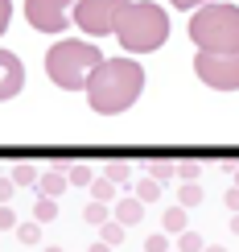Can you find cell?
Masks as SVG:
<instances>
[{"label":"cell","instance_id":"1","mask_svg":"<svg viewBox=\"0 0 239 252\" xmlns=\"http://www.w3.org/2000/svg\"><path fill=\"white\" fill-rule=\"evenodd\" d=\"M140 91H144V70H140V62L132 54L103 58L95 79L87 83V103L99 116H120V112H128L140 99Z\"/></svg>","mask_w":239,"mask_h":252},{"label":"cell","instance_id":"2","mask_svg":"<svg viewBox=\"0 0 239 252\" xmlns=\"http://www.w3.org/2000/svg\"><path fill=\"white\" fill-rule=\"evenodd\" d=\"M99 66H103V54L91 41H75V37L50 46V54H46V75L62 91H87V83L95 79Z\"/></svg>","mask_w":239,"mask_h":252},{"label":"cell","instance_id":"3","mask_svg":"<svg viewBox=\"0 0 239 252\" xmlns=\"http://www.w3.org/2000/svg\"><path fill=\"white\" fill-rule=\"evenodd\" d=\"M116 37H120V50H128V54H153L169 37V17L153 0H132V8L124 13Z\"/></svg>","mask_w":239,"mask_h":252},{"label":"cell","instance_id":"4","mask_svg":"<svg viewBox=\"0 0 239 252\" xmlns=\"http://www.w3.org/2000/svg\"><path fill=\"white\" fill-rule=\"evenodd\" d=\"M190 41L198 50H239V4H211L194 8L190 17Z\"/></svg>","mask_w":239,"mask_h":252},{"label":"cell","instance_id":"5","mask_svg":"<svg viewBox=\"0 0 239 252\" xmlns=\"http://www.w3.org/2000/svg\"><path fill=\"white\" fill-rule=\"evenodd\" d=\"M128 8H132V0H79L75 4V25L91 37H107V33L120 29Z\"/></svg>","mask_w":239,"mask_h":252},{"label":"cell","instance_id":"6","mask_svg":"<svg viewBox=\"0 0 239 252\" xmlns=\"http://www.w3.org/2000/svg\"><path fill=\"white\" fill-rule=\"evenodd\" d=\"M194 75L214 91H239V50H198Z\"/></svg>","mask_w":239,"mask_h":252},{"label":"cell","instance_id":"7","mask_svg":"<svg viewBox=\"0 0 239 252\" xmlns=\"http://www.w3.org/2000/svg\"><path fill=\"white\" fill-rule=\"evenodd\" d=\"M75 0H25V17L37 33H62L70 25Z\"/></svg>","mask_w":239,"mask_h":252},{"label":"cell","instance_id":"8","mask_svg":"<svg viewBox=\"0 0 239 252\" xmlns=\"http://www.w3.org/2000/svg\"><path fill=\"white\" fill-rule=\"evenodd\" d=\"M21 87H25V66H21V58L13 50H0V103L21 95Z\"/></svg>","mask_w":239,"mask_h":252},{"label":"cell","instance_id":"9","mask_svg":"<svg viewBox=\"0 0 239 252\" xmlns=\"http://www.w3.org/2000/svg\"><path fill=\"white\" fill-rule=\"evenodd\" d=\"M111 215H116L124 227H136L140 219H144V203H140L136 194H124V198H116V203H111Z\"/></svg>","mask_w":239,"mask_h":252},{"label":"cell","instance_id":"10","mask_svg":"<svg viewBox=\"0 0 239 252\" xmlns=\"http://www.w3.org/2000/svg\"><path fill=\"white\" fill-rule=\"evenodd\" d=\"M186 227H190V219H186V207H169V211L161 215V232H169V236H182Z\"/></svg>","mask_w":239,"mask_h":252},{"label":"cell","instance_id":"11","mask_svg":"<svg viewBox=\"0 0 239 252\" xmlns=\"http://www.w3.org/2000/svg\"><path fill=\"white\" fill-rule=\"evenodd\" d=\"M33 219H37V223H54V219H58V198L37 194V203H33Z\"/></svg>","mask_w":239,"mask_h":252},{"label":"cell","instance_id":"12","mask_svg":"<svg viewBox=\"0 0 239 252\" xmlns=\"http://www.w3.org/2000/svg\"><path fill=\"white\" fill-rule=\"evenodd\" d=\"M161 186H165V182H157V178H140V182H136V190H132V194H136L140 203L149 207V203H157V198H161Z\"/></svg>","mask_w":239,"mask_h":252},{"label":"cell","instance_id":"13","mask_svg":"<svg viewBox=\"0 0 239 252\" xmlns=\"http://www.w3.org/2000/svg\"><path fill=\"white\" fill-rule=\"evenodd\" d=\"M91 198H99V203H116V182H111L107 174H99L95 182H91Z\"/></svg>","mask_w":239,"mask_h":252},{"label":"cell","instance_id":"14","mask_svg":"<svg viewBox=\"0 0 239 252\" xmlns=\"http://www.w3.org/2000/svg\"><path fill=\"white\" fill-rule=\"evenodd\" d=\"M124 232H128V227H124V223H120V219H116V215H111V219H107V223H99V240H107V244H111V248H116V244H120V240H124Z\"/></svg>","mask_w":239,"mask_h":252},{"label":"cell","instance_id":"15","mask_svg":"<svg viewBox=\"0 0 239 252\" xmlns=\"http://www.w3.org/2000/svg\"><path fill=\"white\" fill-rule=\"evenodd\" d=\"M8 178H13V182L17 186H37V165H29V161H21V165H13V174H8Z\"/></svg>","mask_w":239,"mask_h":252},{"label":"cell","instance_id":"16","mask_svg":"<svg viewBox=\"0 0 239 252\" xmlns=\"http://www.w3.org/2000/svg\"><path fill=\"white\" fill-rule=\"evenodd\" d=\"M82 219H87V223L91 227H99V223H107V203H99V198H91V203H87V211H82Z\"/></svg>","mask_w":239,"mask_h":252},{"label":"cell","instance_id":"17","mask_svg":"<svg viewBox=\"0 0 239 252\" xmlns=\"http://www.w3.org/2000/svg\"><path fill=\"white\" fill-rule=\"evenodd\" d=\"M178 203L190 211V207H198L202 203V186L198 182H182V190H178Z\"/></svg>","mask_w":239,"mask_h":252},{"label":"cell","instance_id":"18","mask_svg":"<svg viewBox=\"0 0 239 252\" xmlns=\"http://www.w3.org/2000/svg\"><path fill=\"white\" fill-rule=\"evenodd\" d=\"M103 174H107L116 186H128V178H132V165H128V161H107V165H103Z\"/></svg>","mask_w":239,"mask_h":252},{"label":"cell","instance_id":"19","mask_svg":"<svg viewBox=\"0 0 239 252\" xmlns=\"http://www.w3.org/2000/svg\"><path fill=\"white\" fill-rule=\"evenodd\" d=\"M66 178H70L75 186H91V182H95V170H91L87 161H75V165L66 170Z\"/></svg>","mask_w":239,"mask_h":252},{"label":"cell","instance_id":"20","mask_svg":"<svg viewBox=\"0 0 239 252\" xmlns=\"http://www.w3.org/2000/svg\"><path fill=\"white\" fill-rule=\"evenodd\" d=\"M144 170H149V178H157V182H169V178H178V165H173V161H149Z\"/></svg>","mask_w":239,"mask_h":252},{"label":"cell","instance_id":"21","mask_svg":"<svg viewBox=\"0 0 239 252\" xmlns=\"http://www.w3.org/2000/svg\"><path fill=\"white\" fill-rule=\"evenodd\" d=\"M202 248H206V244H202V236H198V232H190V227L178 236V252H202Z\"/></svg>","mask_w":239,"mask_h":252},{"label":"cell","instance_id":"22","mask_svg":"<svg viewBox=\"0 0 239 252\" xmlns=\"http://www.w3.org/2000/svg\"><path fill=\"white\" fill-rule=\"evenodd\" d=\"M144 252H173V244H169V232L149 236V240H144Z\"/></svg>","mask_w":239,"mask_h":252},{"label":"cell","instance_id":"23","mask_svg":"<svg viewBox=\"0 0 239 252\" xmlns=\"http://www.w3.org/2000/svg\"><path fill=\"white\" fill-rule=\"evenodd\" d=\"M37 236H41V223H37V219L17 227V240H21V244H37Z\"/></svg>","mask_w":239,"mask_h":252},{"label":"cell","instance_id":"24","mask_svg":"<svg viewBox=\"0 0 239 252\" xmlns=\"http://www.w3.org/2000/svg\"><path fill=\"white\" fill-rule=\"evenodd\" d=\"M198 174H202L198 161H178V178L182 182H198Z\"/></svg>","mask_w":239,"mask_h":252},{"label":"cell","instance_id":"25","mask_svg":"<svg viewBox=\"0 0 239 252\" xmlns=\"http://www.w3.org/2000/svg\"><path fill=\"white\" fill-rule=\"evenodd\" d=\"M17 227V215H13V203H0V232H13Z\"/></svg>","mask_w":239,"mask_h":252},{"label":"cell","instance_id":"26","mask_svg":"<svg viewBox=\"0 0 239 252\" xmlns=\"http://www.w3.org/2000/svg\"><path fill=\"white\" fill-rule=\"evenodd\" d=\"M8 21H13V0H0V33L8 29Z\"/></svg>","mask_w":239,"mask_h":252},{"label":"cell","instance_id":"27","mask_svg":"<svg viewBox=\"0 0 239 252\" xmlns=\"http://www.w3.org/2000/svg\"><path fill=\"white\" fill-rule=\"evenodd\" d=\"M223 203H227V211H231V215L239 211V186H231V190L223 194Z\"/></svg>","mask_w":239,"mask_h":252},{"label":"cell","instance_id":"28","mask_svg":"<svg viewBox=\"0 0 239 252\" xmlns=\"http://www.w3.org/2000/svg\"><path fill=\"white\" fill-rule=\"evenodd\" d=\"M13 178H0V203H13Z\"/></svg>","mask_w":239,"mask_h":252},{"label":"cell","instance_id":"29","mask_svg":"<svg viewBox=\"0 0 239 252\" xmlns=\"http://www.w3.org/2000/svg\"><path fill=\"white\" fill-rule=\"evenodd\" d=\"M169 4H173V8H190V13H194V8H202V4H211V0H169Z\"/></svg>","mask_w":239,"mask_h":252},{"label":"cell","instance_id":"30","mask_svg":"<svg viewBox=\"0 0 239 252\" xmlns=\"http://www.w3.org/2000/svg\"><path fill=\"white\" fill-rule=\"evenodd\" d=\"M91 252H111V244H107V240H99V244L91 248Z\"/></svg>","mask_w":239,"mask_h":252},{"label":"cell","instance_id":"31","mask_svg":"<svg viewBox=\"0 0 239 252\" xmlns=\"http://www.w3.org/2000/svg\"><path fill=\"white\" fill-rule=\"evenodd\" d=\"M231 232H235V236H239V211H235V215H231Z\"/></svg>","mask_w":239,"mask_h":252},{"label":"cell","instance_id":"32","mask_svg":"<svg viewBox=\"0 0 239 252\" xmlns=\"http://www.w3.org/2000/svg\"><path fill=\"white\" fill-rule=\"evenodd\" d=\"M202 252H227V248H214V244H211V248H202Z\"/></svg>","mask_w":239,"mask_h":252},{"label":"cell","instance_id":"33","mask_svg":"<svg viewBox=\"0 0 239 252\" xmlns=\"http://www.w3.org/2000/svg\"><path fill=\"white\" fill-rule=\"evenodd\" d=\"M231 178H235V186H239V165H235V174H231Z\"/></svg>","mask_w":239,"mask_h":252},{"label":"cell","instance_id":"34","mask_svg":"<svg viewBox=\"0 0 239 252\" xmlns=\"http://www.w3.org/2000/svg\"><path fill=\"white\" fill-rule=\"evenodd\" d=\"M46 252H62V248H46Z\"/></svg>","mask_w":239,"mask_h":252}]
</instances>
